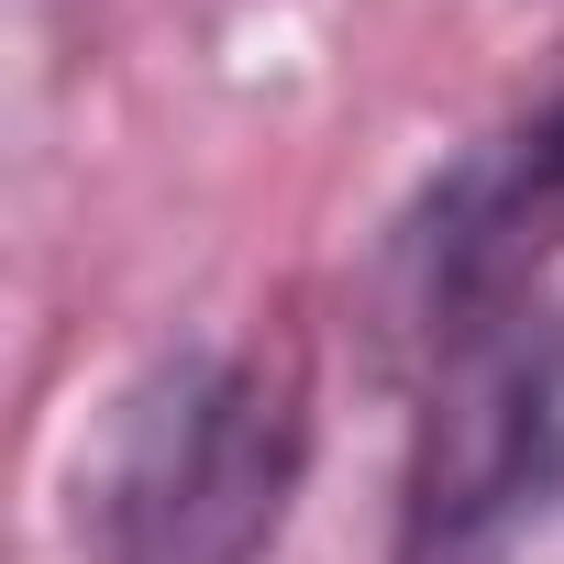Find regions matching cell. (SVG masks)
Listing matches in <instances>:
<instances>
[{
	"label": "cell",
	"instance_id": "obj_1",
	"mask_svg": "<svg viewBox=\"0 0 564 564\" xmlns=\"http://www.w3.org/2000/svg\"><path fill=\"white\" fill-rule=\"evenodd\" d=\"M311 476V366L289 344H177L155 355L89 465L100 564H265Z\"/></svg>",
	"mask_w": 564,
	"mask_h": 564
},
{
	"label": "cell",
	"instance_id": "obj_2",
	"mask_svg": "<svg viewBox=\"0 0 564 564\" xmlns=\"http://www.w3.org/2000/svg\"><path fill=\"white\" fill-rule=\"evenodd\" d=\"M542 509H564V322L476 333L432 388L410 476V531L443 564L531 531Z\"/></svg>",
	"mask_w": 564,
	"mask_h": 564
},
{
	"label": "cell",
	"instance_id": "obj_3",
	"mask_svg": "<svg viewBox=\"0 0 564 564\" xmlns=\"http://www.w3.org/2000/svg\"><path fill=\"white\" fill-rule=\"evenodd\" d=\"M531 188H542V210H564V111H553L542 144H531Z\"/></svg>",
	"mask_w": 564,
	"mask_h": 564
}]
</instances>
